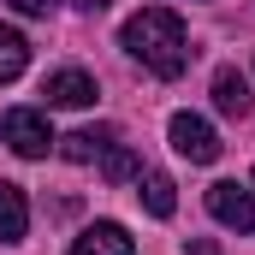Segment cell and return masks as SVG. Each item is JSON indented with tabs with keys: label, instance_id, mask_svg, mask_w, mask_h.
<instances>
[{
	"label": "cell",
	"instance_id": "obj_1",
	"mask_svg": "<svg viewBox=\"0 0 255 255\" xmlns=\"http://www.w3.org/2000/svg\"><path fill=\"white\" fill-rule=\"evenodd\" d=\"M119 42H125L130 60H142L154 77H178V71L190 65V36H184L178 12H166V6H142V12H130L125 30H119Z\"/></svg>",
	"mask_w": 255,
	"mask_h": 255
},
{
	"label": "cell",
	"instance_id": "obj_2",
	"mask_svg": "<svg viewBox=\"0 0 255 255\" xmlns=\"http://www.w3.org/2000/svg\"><path fill=\"white\" fill-rule=\"evenodd\" d=\"M0 136H6V142H12V154H24V160H42V154L54 148L48 113H36V107H12V113L0 119Z\"/></svg>",
	"mask_w": 255,
	"mask_h": 255
},
{
	"label": "cell",
	"instance_id": "obj_3",
	"mask_svg": "<svg viewBox=\"0 0 255 255\" xmlns=\"http://www.w3.org/2000/svg\"><path fill=\"white\" fill-rule=\"evenodd\" d=\"M166 136H172V148H178L184 160H196V166L220 160V136H214V125H208L202 113H172V125H166Z\"/></svg>",
	"mask_w": 255,
	"mask_h": 255
},
{
	"label": "cell",
	"instance_id": "obj_4",
	"mask_svg": "<svg viewBox=\"0 0 255 255\" xmlns=\"http://www.w3.org/2000/svg\"><path fill=\"white\" fill-rule=\"evenodd\" d=\"M208 214L220 220V226H232V232H255V190H244L238 178H226V184H214L208 190Z\"/></svg>",
	"mask_w": 255,
	"mask_h": 255
},
{
	"label": "cell",
	"instance_id": "obj_5",
	"mask_svg": "<svg viewBox=\"0 0 255 255\" xmlns=\"http://www.w3.org/2000/svg\"><path fill=\"white\" fill-rule=\"evenodd\" d=\"M42 95H48V107H95V77L77 71V65H65V71L42 77Z\"/></svg>",
	"mask_w": 255,
	"mask_h": 255
},
{
	"label": "cell",
	"instance_id": "obj_6",
	"mask_svg": "<svg viewBox=\"0 0 255 255\" xmlns=\"http://www.w3.org/2000/svg\"><path fill=\"white\" fill-rule=\"evenodd\" d=\"M71 255H130V232L119 220H95L71 238Z\"/></svg>",
	"mask_w": 255,
	"mask_h": 255
},
{
	"label": "cell",
	"instance_id": "obj_7",
	"mask_svg": "<svg viewBox=\"0 0 255 255\" xmlns=\"http://www.w3.org/2000/svg\"><path fill=\"white\" fill-rule=\"evenodd\" d=\"M214 107L232 113V119L250 113V77H244L238 65H220V71H214Z\"/></svg>",
	"mask_w": 255,
	"mask_h": 255
},
{
	"label": "cell",
	"instance_id": "obj_8",
	"mask_svg": "<svg viewBox=\"0 0 255 255\" xmlns=\"http://www.w3.org/2000/svg\"><path fill=\"white\" fill-rule=\"evenodd\" d=\"M24 232H30V202L18 184L0 178V244H24Z\"/></svg>",
	"mask_w": 255,
	"mask_h": 255
},
{
	"label": "cell",
	"instance_id": "obj_9",
	"mask_svg": "<svg viewBox=\"0 0 255 255\" xmlns=\"http://www.w3.org/2000/svg\"><path fill=\"white\" fill-rule=\"evenodd\" d=\"M107 142H113V125H95V130L83 125V130H71V136H60V154L83 166V160H95V154H107Z\"/></svg>",
	"mask_w": 255,
	"mask_h": 255
},
{
	"label": "cell",
	"instance_id": "obj_10",
	"mask_svg": "<svg viewBox=\"0 0 255 255\" xmlns=\"http://www.w3.org/2000/svg\"><path fill=\"white\" fill-rule=\"evenodd\" d=\"M178 184H172V178H166V172H142V208H148V214H154V220H172V208H178Z\"/></svg>",
	"mask_w": 255,
	"mask_h": 255
},
{
	"label": "cell",
	"instance_id": "obj_11",
	"mask_svg": "<svg viewBox=\"0 0 255 255\" xmlns=\"http://www.w3.org/2000/svg\"><path fill=\"white\" fill-rule=\"evenodd\" d=\"M24 65H30V42H24V30H6V24H0V83L24 77Z\"/></svg>",
	"mask_w": 255,
	"mask_h": 255
},
{
	"label": "cell",
	"instance_id": "obj_12",
	"mask_svg": "<svg viewBox=\"0 0 255 255\" xmlns=\"http://www.w3.org/2000/svg\"><path fill=\"white\" fill-rule=\"evenodd\" d=\"M101 172H107V184H125V178H136V154H130L125 142H107V154H101Z\"/></svg>",
	"mask_w": 255,
	"mask_h": 255
},
{
	"label": "cell",
	"instance_id": "obj_13",
	"mask_svg": "<svg viewBox=\"0 0 255 255\" xmlns=\"http://www.w3.org/2000/svg\"><path fill=\"white\" fill-rule=\"evenodd\" d=\"M12 6H18L24 18H48V6H54V0H12Z\"/></svg>",
	"mask_w": 255,
	"mask_h": 255
},
{
	"label": "cell",
	"instance_id": "obj_14",
	"mask_svg": "<svg viewBox=\"0 0 255 255\" xmlns=\"http://www.w3.org/2000/svg\"><path fill=\"white\" fill-rule=\"evenodd\" d=\"M184 255H220V250H214L208 238H196V244H184Z\"/></svg>",
	"mask_w": 255,
	"mask_h": 255
},
{
	"label": "cell",
	"instance_id": "obj_15",
	"mask_svg": "<svg viewBox=\"0 0 255 255\" xmlns=\"http://www.w3.org/2000/svg\"><path fill=\"white\" fill-rule=\"evenodd\" d=\"M71 6H83V12H101V6H107V0H71Z\"/></svg>",
	"mask_w": 255,
	"mask_h": 255
}]
</instances>
